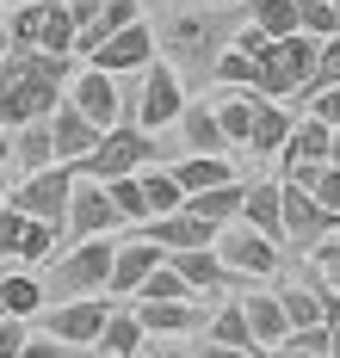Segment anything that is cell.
Instances as JSON below:
<instances>
[{"instance_id":"cell-1","label":"cell","mask_w":340,"mask_h":358,"mask_svg":"<svg viewBox=\"0 0 340 358\" xmlns=\"http://www.w3.org/2000/svg\"><path fill=\"white\" fill-rule=\"evenodd\" d=\"M75 56H50V50H19V43H6V56H0V124L6 130H25V124H38L56 111V99L69 93V80H75Z\"/></svg>"},{"instance_id":"cell-2","label":"cell","mask_w":340,"mask_h":358,"mask_svg":"<svg viewBox=\"0 0 340 358\" xmlns=\"http://www.w3.org/2000/svg\"><path fill=\"white\" fill-rule=\"evenodd\" d=\"M316 56H322V37H309V31L266 37L254 50V87L266 99H297L303 87L316 80Z\"/></svg>"},{"instance_id":"cell-3","label":"cell","mask_w":340,"mask_h":358,"mask_svg":"<svg viewBox=\"0 0 340 358\" xmlns=\"http://www.w3.org/2000/svg\"><path fill=\"white\" fill-rule=\"evenodd\" d=\"M241 25H248V6H241V13H173V19H167V50H173L198 80H211V62L235 43Z\"/></svg>"},{"instance_id":"cell-4","label":"cell","mask_w":340,"mask_h":358,"mask_svg":"<svg viewBox=\"0 0 340 358\" xmlns=\"http://www.w3.org/2000/svg\"><path fill=\"white\" fill-rule=\"evenodd\" d=\"M75 179H80L75 161L38 167V173H25V185H19V192H6V204H19L31 222H50V229L62 235V229H69V198H75ZM62 248H69V241H62Z\"/></svg>"},{"instance_id":"cell-5","label":"cell","mask_w":340,"mask_h":358,"mask_svg":"<svg viewBox=\"0 0 340 358\" xmlns=\"http://www.w3.org/2000/svg\"><path fill=\"white\" fill-rule=\"evenodd\" d=\"M80 167V179H124V173H143V167H155V136L143 130V124H112L106 136H99V148L87 155V161H75Z\"/></svg>"},{"instance_id":"cell-6","label":"cell","mask_w":340,"mask_h":358,"mask_svg":"<svg viewBox=\"0 0 340 358\" xmlns=\"http://www.w3.org/2000/svg\"><path fill=\"white\" fill-rule=\"evenodd\" d=\"M112 259H118V241L112 235H93V241H69V253L56 259V290H69V296H99V290L112 285Z\"/></svg>"},{"instance_id":"cell-7","label":"cell","mask_w":340,"mask_h":358,"mask_svg":"<svg viewBox=\"0 0 340 358\" xmlns=\"http://www.w3.org/2000/svg\"><path fill=\"white\" fill-rule=\"evenodd\" d=\"M217 253H223V266L241 278V285L278 278V266H285L278 241H272V235H260V229H248V222H229L223 235H217Z\"/></svg>"},{"instance_id":"cell-8","label":"cell","mask_w":340,"mask_h":358,"mask_svg":"<svg viewBox=\"0 0 340 358\" xmlns=\"http://www.w3.org/2000/svg\"><path fill=\"white\" fill-rule=\"evenodd\" d=\"M180 111H186V80L173 62H161L155 56L149 69H143V87H136V124L143 130H167V124H180Z\"/></svg>"},{"instance_id":"cell-9","label":"cell","mask_w":340,"mask_h":358,"mask_svg":"<svg viewBox=\"0 0 340 358\" xmlns=\"http://www.w3.org/2000/svg\"><path fill=\"white\" fill-rule=\"evenodd\" d=\"M118 296H75V303H56V309H43V334L50 340H62V346H99V327L112 322Z\"/></svg>"},{"instance_id":"cell-10","label":"cell","mask_w":340,"mask_h":358,"mask_svg":"<svg viewBox=\"0 0 340 358\" xmlns=\"http://www.w3.org/2000/svg\"><path fill=\"white\" fill-rule=\"evenodd\" d=\"M69 99H75V106L87 111V117H93L99 130L124 124V106H136V93H124V87H118V74L93 69V62H87V69H80L75 80H69Z\"/></svg>"},{"instance_id":"cell-11","label":"cell","mask_w":340,"mask_h":358,"mask_svg":"<svg viewBox=\"0 0 340 358\" xmlns=\"http://www.w3.org/2000/svg\"><path fill=\"white\" fill-rule=\"evenodd\" d=\"M334 229H340V210L316 204V192H303V185H285V241L297 253H316Z\"/></svg>"},{"instance_id":"cell-12","label":"cell","mask_w":340,"mask_h":358,"mask_svg":"<svg viewBox=\"0 0 340 358\" xmlns=\"http://www.w3.org/2000/svg\"><path fill=\"white\" fill-rule=\"evenodd\" d=\"M118 222V204L112 192L99 185V179H75V198H69V229H62V241H93V235H112Z\"/></svg>"},{"instance_id":"cell-13","label":"cell","mask_w":340,"mask_h":358,"mask_svg":"<svg viewBox=\"0 0 340 358\" xmlns=\"http://www.w3.org/2000/svg\"><path fill=\"white\" fill-rule=\"evenodd\" d=\"M87 62H93V69H106V74H143V69L155 62V31H149V19H136V25H124L118 37H106Z\"/></svg>"},{"instance_id":"cell-14","label":"cell","mask_w":340,"mask_h":358,"mask_svg":"<svg viewBox=\"0 0 340 358\" xmlns=\"http://www.w3.org/2000/svg\"><path fill=\"white\" fill-rule=\"evenodd\" d=\"M50 136H56V161H87V155L99 148V136H106V130H99V124H93V117H87V111L62 93V99H56V111H50Z\"/></svg>"},{"instance_id":"cell-15","label":"cell","mask_w":340,"mask_h":358,"mask_svg":"<svg viewBox=\"0 0 340 358\" xmlns=\"http://www.w3.org/2000/svg\"><path fill=\"white\" fill-rule=\"evenodd\" d=\"M167 266L192 285V296H223L229 285H241V278L223 266V253H217V248H180V253H167Z\"/></svg>"},{"instance_id":"cell-16","label":"cell","mask_w":340,"mask_h":358,"mask_svg":"<svg viewBox=\"0 0 340 358\" xmlns=\"http://www.w3.org/2000/svg\"><path fill=\"white\" fill-rule=\"evenodd\" d=\"M161 259H167V248H155L149 235L118 241V259H112V285H106V296H136V290H143V278H149Z\"/></svg>"},{"instance_id":"cell-17","label":"cell","mask_w":340,"mask_h":358,"mask_svg":"<svg viewBox=\"0 0 340 358\" xmlns=\"http://www.w3.org/2000/svg\"><path fill=\"white\" fill-rule=\"evenodd\" d=\"M143 235H149L155 248H167V253H180V248H217V222H204V216H192V210H173V216H149L143 222Z\"/></svg>"},{"instance_id":"cell-18","label":"cell","mask_w":340,"mask_h":358,"mask_svg":"<svg viewBox=\"0 0 340 358\" xmlns=\"http://www.w3.org/2000/svg\"><path fill=\"white\" fill-rule=\"evenodd\" d=\"M136 322H143L149 340H180V334L204 327V309H198V296H186V303H136Z\"/></svg>"},{"instance_id":"cell-19","label":"cell","mask_w":340,"mask_h":358,"mask_svg":"<svg viewBox=\"0 0 340 358\" xmlns=\"http://www.w3.org/2000/svg\"><path fill=\"white\" fill-rule=\"evenodd\" d=\"M266 93H254V87H223L211 106H217V124H223L229 148H248V136H254V111H260Z\"/></svg>"},{"instance_id":"cell-20","label":"cell","mask_w":340,"mask_h":358,"mask_svg":"<svg viewBox=\"0 0 340 358\" xmlns=\"http://www.w3.org/2000/svg\"><path fill=\"white\" fill-rule=\"evenodd\" d=\"M180 136H186V155H229V136H223V124H217V106L211 99H186Z\"/></svg>"},{"instance_id":"cell-21","label":"cell","mask_w":340,"mask_h":358,"mask_svg":"<svg viewBox=\"0 0 340 358\" xmlns=\"http://www.w3.org/2000/svg\"><path fill=\"white\" fill-rule=\"evenodd\" d=\"M241 309H248V334H254V346H260V352H272V346L291 334L278 290H248V296H241Z\"/></svg>"},{"instance_id":"cell-22","label":"cell","mask_w":340,"mask_h":358,"mask_svg":"<svg viewBox=\"0 0 340 358\" xmlns=\"http://www.w3.org/2000/svg\"><path fill=\"white\" fill-rule=\"evenodd\" d=\"M241 222L260 229V235H272V241H285V185H272V179L248 185V198H241Z\"/></svg>"},{"instance_id":"cell-23","label":"cell","mask_w":340,"mask_h":358,"mask_svg":"<svg viewBox=\"0 0 340 358\" xmlns=\"http://www.w3.org/2000/svg\"><path fill=\"white\" fill-rule=\"evenodd\" d=\"M136 19H143V6H136V0H106V6H99V13H93V19L80 25L75 56H93V50H99L106 37H118L124 25H136Z\"/></svg>"},{"instance_id":"cell-24","label":"cell","mask_w":340,"mask_h":358,"mask_svg":"<svg viewBox=\"0 0 340 358\" xmlns=\"http://www.w3.org/2000/svg\"><path fill=\"white\" fill-rule=\"evenodd\" d=\"M75 37H80V19L69 13V0H38V50L75 56Z\"/></svg>"},{"instance_id":"cell-25","label":"cell","mask_w":340,"mask_h":358,"mask_svg":"<svg viewBox=\"0 0 340 358\" xmlns=\"http://www.w3.org/2000/svg\"><path fill=\"white\" fill-rule=\"evenodd\" d=\"M291 124H297V111H291V106L260 99V111H254V136H248V155H285V143H291Z\"/></svg>"},{"instance_id":"cell-26","label":"cell","mask_w":340,"mask_h":358,"mask_svg":"<svg viewBox=\"0 0 340 358\" xmlns=\"http://www.w3.org/2000/svg\"><path fill=\"white\" fill-rule=\"evenodd\" d=\"M241 198H248V185L229 179V185H211V192H192L180 210H192V216H204V222H217V229H229V222H241Z\"/></svg>"},{"instance_id":"cell-27","label":"cell","mask_w":340,"mask_h":358,"mask_svg":"<svg viewBox=\"0 0 340 358\" xmlns=\"http://www.w3.org/2000/svg\"><path fill=\"white\" fill-rule=\"evenodd\" d=\"M173 179H180V192H211V185H229L235 179V167H229L223 155H180L173 161Z\"/></svg>"},{"instance_id":"cell-28","label":"cell","mask_w":340,"mask_h":358,"mask_svg":"<svg viewBox=\"0 0 340 358\" xmlns=\"http://www.w3.org/2000/svg\"><path fill=\"white\" fill-rule=\"evenodd\" d=\"M328 143H334V130H328L322 117L297 111V124H291V143H285V167H297V161H328Z\"/></svg>"},{"instance_id":"cell-29","label":"cell","mask_w":340,"mask_h":358,"mask_svg":"<svg viewBox=\"0 0 340 358\" xmlns=\"http://www.w3.org/2000/svg\"><path fill=\"white\" fill-rule=\"evenodd\" d=\"M143 322H136V309H112V322L99 327V346L93 352H106V358H136L143 352Z\"/></svg>"},{"instance_id":"cell-30","label":"cell","mask_w":340,"mask_h":358,"mask_svg":"<svg viewBox=\"0 0 340 358\" xmlns=\"http://www.w3.org/2000/svg\"><path fill=\"white\" fill-rule=\"evenodd\" d=\"M13 161H19L25 173H38V167H56V136H50V117L25 124V130H13Z\"/></svg>"},{"instance_id":"cell-31","label":"cell","mask_w":340,"mask_h":358,"mask_svg":"<svg viewBox=\"0 0 340 358\" xmlns=\"http://www.w3.org/2000/svg\"><path fill=\"white\" fill-rule=\"evenodd\" d=\"M43 296H50V290H43L31 272H13V278H0V303H6V315H19V322L43 315Z\"/></svg>"},{"instance_id":"cell-32","label":"cell","mask_w":340,"mask_h":358,"mask_svg":"<svg viewBox=\"0 0 340 358\" xmlns=\"http://www.w3.org/2000/svg\"><path fill=\"white\" fill-rule=\"evenodd\" d=\"M204 340H217V346H254V334H248V309H241V296H229L223 309L204 322ZM260 352V346H254Z\"/></svg>"},{"instance_id":"cell-33","label":"cell","mask_w":340,"mask_h":358,"mask_svg":"<svg viewBox=\"0 0 340 358\" xmlns=\"http://www.w3.org/2000/svg\"><path fill=\"white\" fill-rule=\"evenodd\" d=\"M143 198H149V216H173L180 204H186V192H180V179H173V167H143Z\"/></svg>"},{"instance_id":"cell-34","label":"cell","mask_w":340,"mask_h":358,"mask_svg":"<svg viewBox=\"0 0 340 358\" xmlns=\"http://www.w3.org/2000/svg\"><path fill=\"white\" fill-rule=\"evenodd\" d=\"M248 25L266 37H291L297 31V0H248Z\"/></svg>"},{"instance_id":"cell-35","label":"cell","mask_w":340,"mask_h":358,"mask_svg":"<svg viewBox=\"0 0 340 358\" xmlns=\"http://www.w3.org/2000/svg\"><path fill=\"white\" fill-rule=\"evenodd\" d=\"M278 303H285V322L291 327L322 322V285H278Z\"/></svg>"},{"instance_id":"cell-36","label":"cell","mask_w":340,"mask_h":358,"mask_svg":"<svg viewBox=\"0 0 340 358\" xmlns=\"http://www.w3.org/2000/svg\"><path fill=\"white\" fill-rule=\"evenodd\" d=\"M186 296H192V285L167 266V259H161L149 278H143V290H136V303H186Z\"/></svg>"},{"instance_id":"cell-37","label":"cell","mask_w":340,"mask_h":358,"mask_svg":"<svg viewBox=\"0 0 340 358\" xmlns=\"http://www.w3.org/2000/svg\"><path fill=\"white\" fill-rule=\"evenodd\" d=\"M106 192H112V204L124 222H149V198H143V179L124 173V179H106Z\"/></svg>"},{"instance_id":"cell-38","label":"cell","mask_w":340,"mask_h":358,"mask_svg":"<svg viewBox=\"0 0 340 358\" xmlns=\"http://www.w3.org/2000/svg\"><path fill=\"white\" fill-rule=\"evenodd\" d=\"M211 80H217V87H254V56L229 43L223 56L211 62ZM254 93H260V87H254Z\"/></svg>"},{"instance_id":"cell-39","label":"cell","mask_w":340,"mask_h":358,"mask_svg":"<svg viewBox=\"0 0 340 358\" xmlns=\"http://www.w3.org/2000/svg\"><path fill=\"white\" fill-rule=\"evenodd\" d=\"M56 248H62V235H56L50 222H31V216H25V235H19V248H13V253H19L25 266H43Z\"/></svg>"},{"instance_id":"cell-40","label":"cell","mask_w":340,"mask_h":358,"mask_svg":"<svg viewBox=\"0 0 340 358\" xmlns=\"http://www.w3.org/2000/svg\"><path fill=\"white\" fill-rule=\"evenodd\" d=\"M297 31H309V37H340L334 0H297Z\"/></svg>"},{"instance_id":"cell-41","label":"cell","mask_w":340,"mask_h":358,"mask_svg":"<svg viewBox=\"0 0 340 358\" xmlns=\"http://www.w3.org/2000/svg\"><path fill=\"white\" fill-rule=\"evenodd\" d=\"M316 87H340V37H322V56H316V80L303 87V93H316ZM297 93V106H303Z\"/></svg>"},{"instance_id":"cell-42","label":"cell","mask_w":340,"mask_h":358,"mask_svg":"<svg viewBox=\"0 0 340 358\" xmlns=\"http://www.w3.org/2000/svg\"><path fill=\"white\" fill-rule=\"evenodd\" d=\"M303 111L322 117L328 130H340V87H316V93H303Z\"/></svg>"},{"instance_id":"cell-43","label":"cell","mask_w":340,"mask_h":358,"mask_svg":"<svg viewBox=\"0 0 340 358\" xmlns=\"http://www.w3.org/2000/svg\"><path fill=\"white\" fill-rule=\"evenodd\" d=\"M316 266H322V285H334V290H340V229L322 241V248H316Z\"/></svg>"},{"instance_id":"cell-44","label":"cell","mask_w":340,"mask_h":358,"mask_svg":"<svg viewBox=\"0 0 340 358\" xmlns=\"http://www.w3.org/2000/svg\"><path fill=\"white\" fill-rule=\"evenodd\" d=\"M19 235H25V210L19 204H0V253L19 248Z\"/></svg>"},{"instance_id":"cell-45","label":"cell","mask_w":340,"mask_h":358,"mask_svg":"<svg viewBox=\"0 0 340 358\" xmlns=\"http://www.w3.org/2000/svg\"><path fill=\"white\" fill-rule=\"evenodd\" d=\"M25 340H31V334H25L19 315H6V322H0V358H19V352H25Z\"/></svg>"},{"instance_id":"cell-46","label":"cell","mask_w":340,"mask_h":358,"mask_svg":"<svg viewBox=\"0 0 340 358\" xmlns=\"http://www.w3.org/2000/svg\"><path fill=\"white\" fill-rule=\"evenodd\" d=\"M309 192H316V204H328V210H340V167H322V179H316Z\"/></svg>"},{"instance_id":"cell-47","label":"cell","mask_w":340,"mask_h":358,"mask_svg":"<svg viewBox=\"0 0 340 358\" xmlns=\"http://www.w3.org/2000/svg\"><path fill=\"white\" fill-rule=\"evenodd\" d=\"M192 358H260V352H254V346H217V340H198Z\"/></svg>"},{"instance_id":"cell-48","label":"cell","mask_w":340,"mask_h":358,"mask_svg":"<svg viewBox=\"0 0 340 358\" xmlns=\"http://www.w3.org/2000/svg\"><path fill=\"white\" fill-rule=\"evenodd\" d=\"M19 358H69V346L43 334V340H25V352H19Z\"/></svg>"},{"instance_id":"cell-49","label":"cell","mask_w":340,"mask_h":358,"mask_svg":"<svg viewBox=\"0 0 340 358\" xmlns=\"http://www.w3.org/2000/svg\"><path fill=\"white\" fill-rule=\"evenodd\" d=\"M99 6H106V0H69V13H75L80 25H87V19H93V13H99Z\"/></svg>"},{"instance_id":"cell-50","label":"cell","mask_w":340,"mask_h":358,"mask_svg":"<svg viewBox=\"0 0 340 358\" xmlns=\"http://www.w3.org/2000/svg\"><path fill=\"white\" fill-rule=\"evenodd\" d=\"M6 167H13V130L0 124V173H6Z\"/></svg>"},{"instance_id":"cell-51","label":"cell","mask_w":340,"mask_h":358,"mask_svg":"<svg viewBox=\"0 0 340 358\" xmlns=\"http://www.w3.org/2000/svg\"><path fill=\"white\" fill-rule=\"evenodd\" d=\"M266 358H334V352H297V346H272Z\"/></svg>"},{"instance_id":"cell-52","label":"cell","mask_w":340,"mask_h":358,"mask_svg":"<svg viewBox=\"0 0 340 358\" xmlns=\"http://www.w3.org/2000/svg\"><path fill=\"white\" fill-rule=\"evenodd\" d=\"M149 358H192V346H149Z\"/></svg>"},{"instance_id":"cell-53","label":"cell","mask_w":340,"mask_h":358,"mask_svg":"<svg viewBox=\"0 0 340 358\" xmlns=\"http://www.w3.org/2000/svg\"><path fill=\"white\" fill-rule=\"evenodd\" d=\"M328 167H340V130H334V143H328Z\"/></svg>"},{"instance_id":"cell-54","label":"cell","mask_w":340,"mask_h":358,"mask_svg":"<svg viewBox=\"0 0 340 358\" xmlns=\"http://www.w3.org/2000/svg\"><path fill=\"white\" fill-rule=\"evenodd\" d=\"M0 43H6V0H0Z\"/></svg>"},{"instance_id":"cell-55","label":"cell","mask_w":340,"mask_h":358,"mask_svg":"<svg viewBox=\"0 0 340 358\" xmlns=\"http://www.w3.org/2000/svg\"><path fill=\"white\" fill-rule=\"evenodd\" d=\"M0 204H6V173H0Z\"/></svg>"},{"instance_id":"cell-56","label":"cell","mask_w":340,"mask_h":358,"mask_svg":"<svg viewBox=\"0 0 340 358\" xmlns=\"http://www.w3.org/2000/svg\"><path fill=\"white\" fill-rule=\"evenodd\" d=\"M6 6H31V0H6Z\"/></svg>"},{"instance_id":"cell-57","label":"cell","mask_w":340,"mask_h":358,"mask_svg":"<svg viewBox=\"0 0 340 358\" xmlns=\"http://www.w3.org/2000/svg\"><path fill=\"white\" fill-rule=\"evenodd\" d=\"M0 322H6V303H0Z\"/></svg>"},{"instance_id":"cell-58","label":"cell","mask_w":340,"mask_h":358,"mask_svg":"<svg viewBox=\"0 0 340 358\" xmlns=\"http://www.w3.org/2000/svg\"><path fill=\"white\" fill-rule=\"evenodd\" d=\"M0 56H6V43H0Z\"/></svg>"}]
</instances>
